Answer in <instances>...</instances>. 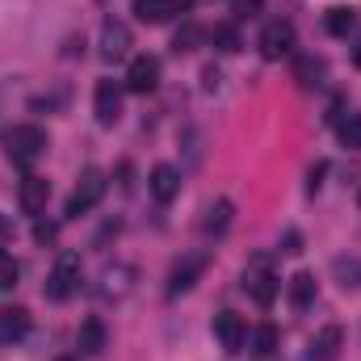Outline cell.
<instances>
[{"mask_svg":"<svg viewBox=\"0 0 361 361\" xmlns=\"http://www.w3.org/2000/svg\"><path fill=\"white\" fill-rule=\"evenodd\" d=\"M261 4H265V0H231L235 17H252V13H261Z\"/></svg>","mask_w":361,"mask_h":361,"instance_id":"f1b7e54d","label":"cell"},{"mask_svg":"<svg viewBox=\"0 0 361 361\" xmlns=\"http://www.w3.org/2000/svg\"><path fill=\"white\" fill-rule=\"evenodd\" d=\"M257 47H261V55H265V59H286V55H294L298 34H294V25H290V21H281V17H277V21H269V25L261 30V42H257Z\"/></svg>","mask_w":361,"mask_h":361,"instance_id":"52a82bcc","label":"cell"},{"mask_svg":"<svg viewBox=\"0 0 361 361\" xmlns=\"http://www.w3.org/2000/svg\"><path fill=\"white\" fill-rule=\"evenodd\" d=\"M59 361H72V357H59Z\"/></svg>","mask_w":361,"mask_h":361,"instance_id":"d6a6232c","label":"cell"},{"mask_svg":"<svg viewBox=\"0 0 361 361\" xmlns=\"http://www.w3.org/2000/svg\"><path fill=\"white\" fill-rule=\"evenodd\" d=\"M193 42H197V30L189 25V30H180V34H177V42H173V47H177V51H189Z\"/></svg>","mask_w":361,"mask_h":361,"instance_id":"f546056e","label":"cell"},{"mask_svg":"<svg viewBox=\"0 0 361 361\" xmlns=\"http://www.w3.org/2000/svg\"><path fill=\"white\" fill-rule=\"evenodd\" d=\"M92 109H97V122L101 126H114L122 118V85L118 80H101L92 92Z\"/></svg>","mask_w":361,"mask_h":361,"instance_id":"30bf717a","label":"cell"},{"mask_svg":"<svg viewBox=\"0 0 361 361\" xmlns=\"http://www.w3.org/2000/svg\"><path fill=\"white\" fill-rule=\"evenodd\" d=\"M281 252H286V257H298V252H302V235H298V231H286V235H281Z\"/></svg>","mask_w":361,"mask_h":361,"instance_id":"83f0119b","label":"cell"},{"mask_svg":"<svg viewBox=\"0 0 361 361\" xmlns=\"http://www.w3.org/2000/svg\"><path fill=\"white\" fill-rule=\"evenodd\" d=\"M34 240H38V244H55V240H59V223H42V219H38V223H34Z\"/></svg>","mask_w":361,"mask_h":361,"instance_id":"4316f807","label":"cell"},{"mask_svg":"<svg viewBox=\"0 0 361 361\" xmlns=\"http://www.w3.org/2000/svg\"><path fill=\"white\" fill-rule=\"evenodd\" d=\"M214 336H219V345H223L227 353H240V349L248 345V328H244V319H240L235 311H219V315H214Z\"/></svg>","mask_w":361,"mask_h":361,"instance_id":"8fae6325","label":"cell"},{"mask_svg":"<svg viewBox=\"0 0 361 361\" xmlns=\"http://www.w3.org/2000/svg\"><path fill=\"white\" fill-rule=\"evenodd\" d=\"M332 269H336V277H341L345 290H361V261L357 257H341Z\"/></svg>","mask_w":361,"mask_h":361,"instance_id":"7402d4cb","label":"cell"},{"mask_svg":"<svg viewBox=\"0 0 361 361\" xmlns=\"http://www.w3.org/2000/svg\"><path fill=\"white\" fill-rule=\"evenodd\" d=\"M47 197H51V180L47 177H21V185H17V202H21V210L25 214H42L47 210Z\"/></svg>","mask_w":361,"mask_h":361,"instance_id":"7c38bea8","label":"cell"},{"mask_svg":"<svg viewBox=\"0 0 361 361\" xmlns=\"http://www.w3.org/2000/svg\"><path fill=\"white\" fill-rule=\"evenodd\" d=\"M130 13H135L143 25H160V21H169L173 13H180V0H130Z\"/></svg>","mask_w":361,"mask_h":361,"instance_id":"2e32d148","label":"cell"},{"mask_svg":"<svg viewBox=\"0 0 361 361\" xmlns=\"http://www.w3.org/2000/svg\"><path fill=\"white\" fill-rule=\"evenodd\" d=\"M357 202H361V197H357Z\"/></svg>","mask_w":361,"mask_h":361,"instance_id":"836d02e7","label":"cell"},{"mask_svg":"<svg viewBox=\"0 0 361 361\" xmlns=\"http://www.w3.org/2000/svg\"><path fill=\"white\" fill-rule=\"evenodd\" d=\"M76 349L85 353V357H97V353H105V324L92 315L85 319L80 328H76Z\"/></svg>","mask_w":361,"mask_h":361,"instance_id":"e0dca14e","label":"cell"},{"mask_svg":"<svg viewBox=\"0 0 361 361\" xmlns=\"http://www.w3.org/2000/svg\"><path fill=\"white\" fill-rule=\"evenodd\" d=\"M240 286H244V294H248L257 307H269L273 298H277V290H281L269 257H252V261L244 265V273H240Z\"/></svg>","mask_w":361,"mask_h":361,"instance_id":"7a4b0ae2","label":"cell"},{"mask_svg":"<svg viewBox=\"0 0 361 361\" xmlns=\"http://www.w3.org/2000/svg\"><path fill=\"white\" fill-rule=\"evenodd\" d=\"M353 63L361 68V38H357V47H353Z\"/></svg>","mask_w":361,"mask_h":361,"instance_id":"1f68e13d","label":"cell"},{"mask_svg":"<svg viewBox=\"0 0 361 361\" xmlns=\"http://www.w3.org/2000/svg\"><path fill=\"white\" fill-rule=\"evenodd\" d=\"M210 42H214L223 55H231V51H240V30H235V25H214Z\"/></svg>","mask_w":361,"mask_h":361,"instance_id":"d4e9b609","label":"cell"},{"mask_svg":"<svg viewBox=\"0 0 361 361\" xmlns=\"http://www.w3.org/2000/svg\"><path fill=\"white\" fill-rule=\"evenodd\" d=\"M286 294H290V302H294L298 311L311 307V302H315V277H311V273H294L290 286H286Z\"/></svg>","mask_w":361,"mask_h":361,"instance_id":"ffe728a7","label":"cell"},{"mask_svg":"<svg viewBox=\"0 0 361 361\" xmlns=\"http://www.w3.org/2000/svg\"><path fill=\"white\" fill-rule=\"evenodd\" d=\"M4 152H8V160L13 164H21V169H30V164H38L42 156H47V130L42 126H8L4 130Z\"/></svg>","mask_w":361,"mask_h":361,"instance_id":"6da1fadb","label":"cell"},{"mask_svg":"<svg viewBox=\"0 0 361 361\" xmlns=\"http://www.w3.org/2000/svg\"><path fill=\"white\" fill-rule=\"evenodd\" d=\"M80 277H85V269H80V257H76V252H63V257L55 261L51 277H47L42 294H47L51 302H68V298L80 290Z\"/></svg>","mask_w":361,"mask_h":361,"instance_id":"3957f363","label":"cell"},{"mask_svg":"<svg viewBox=\"0 0 361 361\" xmlns=\"http://www.w3.org/2000/svg\"><path fill=\"white\" fill-rule=\"evenodd\" d=\"M206 265H210V252H185L177 265H173V273H169V298L189 294L197 286V277L206 273Z\"/></svg>","mask_w":361,"mask_h":361,"instance_id":"8992f818","label":"cell"},{"mask_svg":"<svg viewBox=\"0 0 361 361\" xmlns=\"http://www.w3.org/2000/svg\"><path fill=\"white\" fill-rule=\"evenodd\" d=\"M147 189H152V197H156V202H164V206H169V202L180 193V173L173 169V164H156V169H152V177H147Z\"/></svg>","mask_w":361,"mask_h":361,"instance_id":"5bb4252c","label":"cell"},{"mask_svg":"<svg viewBox=\"0 0 361 361\" xmlns=\"http://www.w3.org/2000/svg\"><path fill=\"white\" fill-rule=\"evenodd\" d=\"M294 80L302 85V89H319L324 85V59H315V55H302L298 63H294Z\"/></svg>","mask_w":361,"mask_h":361,"instance_id":"d6986e66","label":"cell"},{"mask_svg":"<svg viewBox=\"0 0 361 361\" xmlns=\"http://www.w3.org/2000/svg\"><path fill=\"white\" fill-rule=\"evenodd\" d=\"M4 235H8V219L0 214V240H4Z\"/></svg>","mask_w":361,"mask_h":361,"instance_id":"4dcf8cb0","label":"cell"},{"mask_svg":"<svg viewBox=\"0 0 361 361\" xmlns=\"http://www.w3.org/2000/svg\"><path fill=\"white\" fill-rule=\"evenodd\" d=\"M336 135H341L345 147H361V114H345V118H336Z\"/></svg>","mask_w":361,"mask_h":361,"instance_id":"603a6c76","label":"cell"},{"mask_svg":"<svg viewBox=\"0 0 361 361\" xmlns=\"http://www.w3.org/2000/svg\"><path fill=\"white\" fill-rule=\"evenodd\" d=\"M101 197H105V173H101V169H85V173L76 177L72 197H68V219H80V214H89Z\"/></svg>","mask_w":361,"mask_h":361,"instance_id":"277c9868","label":"cell"},{"mask_svg":"<svg viewBox=\"0 0 361 361\" xmlns=\"http://www.w3.org/2000/svg\"><path fill=\"white\" fill-rule=\"evenodd\" d=\"M30 332V311L25 307H0V345H17Z\"/></svg>","mask_w":361,"mask_h":361,"instance_id":"9a60e30c","label":"cell"},{"mask_svg":"<svg viewBox=\"0 0 361 361\" xmlns=\"http://www.w3.org/2000/svg\"><path fill=\"white\" fill-rule=\"evenodd\" d=\"M160 85V59L156 55H135L126 68V89L130 92H156Z\"/></svg>","mask_w":361,"mask_h":361,"instance_id":"9c48e42d","label":"cell"},{"mask_svg":"<svg viewBox=\"0 0 361 361\" xmlns=\"http://www.w3.org/2000/svg\"><path fill=\"white\" fill-rule=\"evenodd\" d=\"M21 277V265L13 261V252H0V290H13Z\"/></svg>","mask_w":361,"mask_h":361,"instance_id":"484cf974","label":"cell"},{"mask_svg":"<svg viewBox=\"0 0 361 361\" xmlns=\"http://www.w3.org/2000/svg\"><path fill=\"white\" fill-rule=\"evenodd\" d=\"M324 25H328V34H332V38H345V34L357 25V8H345V4H336V8H328Z\"/></svg>","mask_w":361,"mask_h":361,"instance_id":"44dd1931","label":"cell"},{"mask_svg":"<svg viewBox=\"0 0 361 361\" xmlns=\"http://www.w3.org/2000/svg\"><path fill=\"white\" fill-rule=\"evenodd\" d=\"M231 202L227 197H219V202H210V210H206V219H202V227H206V235H223L227 227H231Z\"/></svg>","mask_w":361,"mask_h":361,"instance_id":"ac0fdd59","label":"cell"},{"mask_svg":"<svg viewBox=\"0 0 361 361\" xmlns=\"http://www.w3.org/2000/svg\"><path fill=\"white\" fill-rule=\"evenodd\" d=\"M341 345H345V332H341L336 324H328V328L315 332V341H311V349H307V361H336L341 357Z\"/></svg>","mask_w":361,"mask_h":361,"instance_id":"4fadbf2b","label":"cell"},{"mask_svg":"<svg viewBox=\"0 0 361 361\" xmlns=\"http://www.w3.org/2000/svg\"><path fill=\"white\" fill-rule=\"evenodd\" d=\"M130 55V25L126 21H105L101 25V59L105 63H118V59H126Z\"/></svg>","mask_w":361,"mask_h":361,"instance_id":"ba28073f","label":"cell"},{"mask_svg":"<svg viewBox=\"0 0 361 361\" xmlns=\"http://www.w3.org/2000/svg\"><path fill=\"white\" fill-rule=\"evenodd\" d=\"M135 281H139V269L135 265H105L101 277H97V294L105 298V302H122L130 290H135Z\"/></svg>","mask_w":361,"mask_h":361,"instance_id":"5b68a950","label":"cell"},{"mask_svg":"<svg viewBox=\"0 0 361 361\" xmlns=\"http://www.w3.org/2000/svg\"><path fill=\"white\" fill-rule=\"evenodd\" d=\"M273 349H277V328H273V324H261V328L252 332V353H257V357H269Z\"/></svg>","mask_w":361,"mask_h":361,"instance_id":"cb8c5ba5","label":"cell"}]
</instances>
